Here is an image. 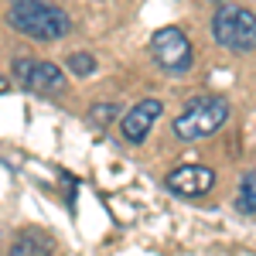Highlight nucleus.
Instances as JSON below:
<instances>
[{"instance_id": "9d476101", "label": "nucleus", "mask_w": 256, "mask_h": 256, "mask_svg": "<svg viewBox=\"0 0 256 256\" xmlns=\"http://www.w3.org/2000/svg\"><path fill=\"white\" fill-rule=\"evenodd\" d=\"M68 72L72 76H79V79H86V76H92L96 72V58L92 55H86V52H76V55H68Z\"/></svg>"}, {"instance_id": "9b49d317", "label": "nucleus", "mask_w": 256, "mask_h": 256, "mask_svg": "<svg viewBox=\"0 0 256 256\" xmlns=\"http://www.w3.org/2000/svg\"><path fill=\"white\" fill-rule=\"evenodd\" d=\"M116 116H120V106H113V102H106V106H92V110H89V120L99 123V126H106L110 120H116Z\"/></svg>"}, {"instance_id": "20e7f679", "label": "nucleus", "mask_w": 256, "mask_h": 256, "mask_svg": "<svg viewBox=\"0 0 256 256\" xmlns=\"http://www.w3.org/2000/svg\"><path fill=\"white\" fill-rule=\"evenodd\" d=\"M14 79L24 92H38V96H62L65 92L62 68L41 58H18L14 62Z\"/></svg>"}, {"instance_id": "1a4fd4ad", "label": "nucleus", "mask_w": 256, "mask_h": 256, "mask_svg": "<svg viewBox=\"0 0 256 256\" xmlns=\"http://www.w3.org/2000/svg\"><path fill=\"white\" fill-rule=\"evenodd\" d=\"M236 208L242 216H256V171H246L236 188Z\"/></svg>"}, {"instance_id": "423d86ee", "label": "nucleus", "mask_w": 256, "mask_h": 256, "mask_svg": "<svg viewBox=\"0 0 256 256\" xmlns=\"http://www.w3.org/2000/svg\"><path fill=\"white\" fill-rule=\"evenodd\" d=\"M216 184V171L205 168V164H181L168 174V188L181 198H202L212 192Z\"/></svg>"}, {"instance_id": "0eeeda50", "label": "nucleus", "mask_w": 256, "mask_h": 256, "mask_svg": "<svg viewBox=\"0 0 256 256\" xmlns=\"http://www.w3.org/2000/svg\"><path fill=\"white\" fill-rule=\"evenodd\" d=\"M160 106L158 99H144V102H137L126 116L120 120V130H123V137L130 140V144H144L147 140V134L154 130V123L160 120Z\"/></svg>"}, {"instance_id": "f257e3e1", "label": "nucleus", "mask_w": 256, "mask_h": 256, "mask_svg": "<svg viewBox=\"0 0 256 256\" xmlns=\"http://www.w3.org/2000/svg\"><path fill=\"white\" fill-rule=\"evenodd\" d=\"M7 20L34 41H58L68 34V14L48 0H10Z\"/></svg>"}, {"instance_id": "39448f33", "label": "nucleus", "mask_w": 256, "mask_h": 256, "mask_svg": "<svg viewBox=\"0 0 256 256\" xmlns=\"http://www.w3.org/2000/svg\"><path fill=\"white\" fill-rule=\"evenodd\" d=\"M150 52H154V58L164 72H171V76H184V72H192V41L184 38V31H178V28H160L158 34L150 38Z\"/></svg>"}, {"instance_id": "7ed1b4c3", "label": "nucleus", "mask_w": 256, "mask_h": 256, "mask_svg": "<svg viewBox=\"0 0 256 256\" xmlns=\"http://www.w3.org/2000/svg\"><path fill=\"white\" fill-rule=\"evenodd\" d=\"M229 120V102L222 96H202L195 102H188V110L174 120V134L181 140H202L212 137L216 130L226 126Z\"/></svg>"}, {"instance_id": "f8f14e48", "label": "nucleus", "mask_w": 256, "mask_h": 256, "mask_svg": "<svg viewBox=\"0 0 256 256\" xmlns=\"http://www.w3.org/2000/svg\"><path fill=\"white\" fill-rule=\"evenodd\" d=\"M218 4H226V0H218Z\"/></svg>"}, {"instance_id": "6e6552de", "label": "nucleus", "mask_w": 256, "mask_h": 256, "mask_svg": "<svg viewBox=\"0 0 256 256\" xmlns=\"http://www.w3.org/2000/svg\"><path fill=\"white\" fill-rule=\"evenodd\" d=\"M7 256H55V239L44 229H24L14 236Z\"/></svg>"}, {"instance_id": "f03ea898", "label": "nucleus", "mask_w": 256, "mask_h": 256, "mask_svg": "<svg viewBox=\"0 0 256 256\" xmlns=\"http://www.w3.org/2000/svg\"><path fill=\"white\" fill-rule=\"evenodd\" d=\"M212 34L222 48L246 55L256 48V14L246 7H236V4H222L212 18Z\"/></svg>"}]
</instances>
